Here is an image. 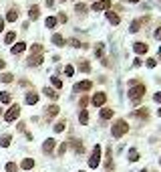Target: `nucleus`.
<instances>
[{
	"instance_id": "35",
	"label": "nucleus",
	"mask_w": 161,
	"mask_h": 172,
	"mask_svg": "<svg viewBox=\"0 0 161 172\" xmlns=\"http://www.w3.org/2000/svg\"><path fill=\"white\" fill-rule=\"evenodd\" d=\"M139 27H141V23H139V20H133V24H131L129 31H131V33H137V31H139Z\"/></svg>"
},
{
	"instance_id": "21",
	"label": "nucleus",
	"mask_w": 161,
	"mask_h": 172,
	"mask_svg": "<svg viewBox=\"0 0 161 172\" xmlns=\"http://www.w3.org/2000/svg\"><path fill=\"white\" fill-rule=\"evenodd\" d=\"M10 134H4L2 138H0V146H2V148H8V146H10Z\"/></svg>"
},
{
	"instance_id": "34",
	"label": "nucleus",
	"mask_w": 161,
	"mask_h": 172,
	"mask_svg": "<svg viewBox=\"0 0 161 172\" xmlns=\"http://www.w3.org/2000/svg\"><path fill=\"white\" fill-rule=\"evenodd\" d=\"M6 172H18V166H16L14 162H8L6 164Z\"/></svg>"
},
{
	"instance_id": "48",
	"label": "nucleus",
	"mask_w": 161,
	"mask_h": 172,
	"mask_svg": "<svg viewBox=\"0 0 161 172\" xmlns=\"http://www.w3.org/2000/svg\"><path fill=\"white\" fill-rule=\"evenodd\" d=\"M127 2H139V0H127Z\"/></svg>"
},
{
	"instance_id": "24",
	"label": "nucleus",
	"mask_w": 161,
	"mask_h": 172,
	"mask_svg": "<svg viewBox=\"0 0 161 172\" xmlns=\"http://www.w3.org/2000/svg\"><path fill=\"white\" fill-rule=\"evenodd\" d=\"M133 115H137V118H141V119H147V115H149V111H147L145 107H141V109H139V111H135Z\"/></svg>"
},
{
	"instance_id": "25",
	"label": "nucleus",
	"mask_w": 161,
	"mask_h": 172,
	"mask_svg": "<svg viewBox=\"0 0 161 172\" xmlns=\"http://www.w3.org/2000/svg\"><path fill=\"white\" fill-rule=\"evenodd\" d=\"M0 101H2V103H10V101H12L10 93H8V91H2V93H0Z\"/></svg>"
},
{
	"instance_id": "5",
	"label": "nucleus",
	"mask_w": 161,
	"mask_h": 172,
	"mask_svg": "<svg viewBox=\"0 0 161 172\" xmlns=\"http://www.w3.org/2000/svg\"><path fill=\"white\" fill-rule=\"evenodd\" d=\"M109 8H111V2H109V0H99V2H95V4H93V10H95V12L109 10Z\"/></svg>"
},
{
	"instance_id": "17",
	"label": "nucleus",
	"mask_w": 161,
	"mask_h": 172,
	"mask_svg": "<svg viewBox=\"0 0 161 172\" xmlns=\"http://www.w3.org/2000/svg\"><path fill=\"white\" fill-rule=\"evenodd\" d=\"M91 87H93V83H91V81H83V83H79L75 89H77V91H89Z\"/></svg>"
},
{
	"instance_id": "13",
	"label": "nucleus",
	"mask_w": 161,
	"mask_h": 172,
	"mask_svg": "<svg viewBox=\"0 0 161 172\" xmlns=\"http://www.w3.org/2000/svg\"><path fill=\"white\" fill-rule=\"evenodd\" d=\"M36 101H39V93H34V91L26 93V103H28V105H34Z\"/></svg>"
},
{
	"instance_id": "53",
	"label": "nucleus",
	"mask_w": 161,
	"mask_h": 172,
	"mask_svg": "<svg viewBox=\"0 0 161 172\" xmlns=\"http://www.w3.org/2000/svg\"><path fill=\"white\" fill-rule=\"evenodd\" d=\"M159 164H161V158H159Z\"/></svg>"
},
{
	"instance_id": "4",
	"label": "nucleus",
	"mask_w": 161,
	"mask_h": 172,
	"mask_svg": "<svg viewBox=\"0 0 161 172\" xmlns=\"http://www.w3.org/2000/svg\"><path fill=\"white\" fill-rule=\"evenodd\" d=\"M18 115H20V105H18V103H14V105H10V109L4 114V119H6V122H14Z\"/></svg>"
},
{
	"instance_id": "26",
	"label": "nucleus",
	"mask_w": 161,
	"mask_h": 172,
	"mask_svg": "<svg viewBox=\"0 0 161 172\" xmlns=\"http://www.w3.org/2000/svg\"><path fill=\"white\" fill-rule=\"evenodd\" d=\"M65 128H67V122H65V119H61V122L54 124V132H62Z\"/></svg>"
},
{
	"instance_id": "18",
	"label": "nucleus",
	"mask_w": 161,
	"mask_h": 172,
	"mask_svg": "<svg viewBox=\"0 0 161 172\" xmlns=\"http://www.w3.org/2000/svg\"><path fill=\"white\" fill-rule=\"evenodd\" d=\"M16 18H18V8H10V12L6 14V20H10V23H14Z\"/></svg>"
},
{
	"instance_id": "16",
	"label": "nucleus",
	"mask_w": 161,
	"mask_h": 172,
	"mask_svg": "<svg viewBox=\"0 0 161 172\" xmlns=\"http://www.w3.org/2000/svg\"><path fill=\"white\" fill-rule=\"evenodd\" d=\"M79 122H80V126H87V122H89V111H87V109H80Z\"/></svg>"
},
{
	"instance_id": "3",
	"label": "nucleus",
	"mask_w": 161,
	"mask_h": 172,
	"mask_svg": "<svg viewBox=\"0 0 161 172\" xmlns=\"http://www.w3.org/2000/svg\"><path fill=\"white\" fill-rule=\"evenodd\" d=\"M99 164H101V146L95 144V148H93V152H91V158H89V166H91V168H97Z\"/></svg>"
},
{
	"instance_id": "7",
	"label": "nucleus",
	"mask_w": 161,
	"mask_h": 172,
	"mask_svg": "<svg viewBox=\"0 0 161 172\" xmlns=\"http://www.w3.org/2000/svg\"><path fill=\"white\" fill-rule=\"evenodd\" d=\"M54 146H57V140H54V138H48V140L42 144V152H44V154H50V152L54 150Z\"/></svg>"
},
{
	"instance_id": "10",
	"label": "nucleus",
	"mask_w": 161,
	"mask_h": 172,
	"mask_svg": "<svg viewBox=\"0 0 161 172\" xmlns=\"http://www.w3.org/2000/svg\"><path fill=\"white\" fill-rule=\"evenodd\" d=\"M58 111H61V107H58V105H48V107H46V119L54 118Z\"/></svg>"
},
{
	"instance_id": "32",
	"label": "nucleus",
	"mask_w": 161,
	"mask_h": 172,
	"mask_svg": "<svg viewBox=\"0 0 161 172\" xmlns=\"http://www.w3.org/2000/svg\"><path fill=\"white\" fill-rule=\"evenodd\" d=\"M95 55H97V57H103V43H97V47H95Z\"/></svg>"
},
{
	"instance_id": "44",
	"label": "nucleus",
	"mask_w": 161,
	"mask_h": 172,
	"mask_svg": "<svg viewBox=\"0 0 161 172\" xmlns=\"http://www.w3.org/2000/svg\"><path fill=\"white\" fill-rule=\"evenodd\" d=\"M155 38H157V41H161V28H157V31H155Z\"/></svg>"
},
{
	"instance_id": "30",
	"label": "nucleus",
	"mask_w": 161,
	"mask_h": 172,
	"mask_svg": "<svg viewBox=\"0 0 161 172\" xmlns=\"http://www.w3.org/2000/svg\"><path fill=\"white\" fill-rule=\"evenodd\" d=\"M14 38H16L14 33H8L6 37H4V43H6V45H10V43H14Z\"/></svg>"
},
{
	"instance_id": "28",
	"label": "nucleus",
	"mask_w": 161,
	"mask_h": 172,
	"mask_svg": "<svg viewBox=\"0 0 161 172\" xmlns=\"http://www.w3.org/2000/svg\"><path fill=\"white\" fill-rule=\"evenodd\" d=\"M0 81H2V83H10L12 81V73H2V75H0Z\"/></svg>"
},
{
	"instance_id": "11",
	"label": "nucleus",
	"mask_w": 161,
	"mask_h": 172,
	"mask_svg": "<svg viewBox=\"0 0 161 172\" xmlns=\"http://www.w3.org/2000/svg\"><path fill=\"white\" fill-rule=\"evenodd\" d=\"M113 114H115V109H111V107H103V109H101V119H111Z\"/></svg>"
},
{
	"instance_id": "23",
	"label": "nucleus",
	"mask_w": 161,
	"mask_h": 172,
	"mask_svg": "<svg viewBox=\"0 0 161 172\" xmlns=\"http://www.w3.org/2000/svg\"><path fill=\"white\" fill-rule=\"evenodd\" d=\"M53 45H57V47H62V45H65V38H62L61 34H53Z\"/></svg>"
},
{
	"instance_id": "27",
	"label": "nucleus",
	"mask_w": 161,
	"mask_h": 172,
	"mask_svg": "<svg viewBox=\"0 0 161 172\" xmlns=\"http://www.w3.org/2000/svg\"><path fill=\"white\" fill-rule=\"evenodd\" d=\"M75 12H77V14H85V12H87V6H85L83 2H79L77 6H75Z\"/></svg>"
},
{
	"instance_id": "38",
	"label": "nucleus",
	"mask_w": 161,
	"mask_h": 172,
	"mask_svg": "<svg viewBox=\"0 0 161 172\" xmlns=\"http://www.w3.org/2000/svg\"><path fill=\"white\" fill-rule=\"evenodd\" d=\"M73 73H75V69L71 67V65H67V67H65V75H67V77H73Z\"/></svg>"
},
{
	"instance_id": "15",
	"label": "nucleus",
	"mask_w": 161,
	"mask_h": 172,
	"mask_svg": "<svg viewBox=\"0 0 161 172\" xmlns=\"http://www.w3.org/2000/svg\"><path fill=\"white\" fill-rule=\"evenodd\" d=\"M24 49H26V45H24V43H16V45L12 47L10 51H12V55H20V53H22Z\"/></svg>"
},
{
	"instance_id": "49",
	"label": "nucleus",
	"mask_w": 161,
	"mask_h": 172,
	"mask_svg": "<svg viewBox=\"0 0 161 172\" xmlns=\"http://www.w3.org/2000/svg\"><path fill=\"white\" fill-rule=\"evenodd\" d=\"M157 115H159V118H161V109H157Z\"/></svg>"
},
{
	"instance_id": "39",
	"label": "nucleus",
	"mask_w": 161,
	"mask_h": 172,
	"mask_svg": "<svg viewBox=\"0 0 161 172\" xmlns=\"http://www.w3.org/2000/svg\"><path fill=\"white\" fill-rule=\"evenodd\" d=\"M69 43H71V45H73V47H77V49H79V47H85L83 43H79V41H77V38H71Z\"/></svg>"
},
{
	"instance_id": "45",
	"label": "nucleus",
	"mask_w": 161,
	"mask_h": 172,
	"mask_svg": "<svg viewBox=\"0 0 161 172\" xmlns=\"http://www.w3.org/2000/svg\"><path fill=\"white\" fill-rule=\"evenodd\" d=\"M0 31H4V18H0Z\"/></svg>"
},
{
	"instance_id": "14",
	"label": "nucleus",
	"mask_w": 161,
	"mask_h": 172,
	"mask_svg": "<svg viewBox=\"0 0 161 172\" xmlns=\"http://www.w3.org/2000/svg\"><path fill=\"white\" fill-rule=\"evenodd\" d=\"M42 93H44L46 97H50V99H57V97H58L57 89H50V87H44V89H42Z\"/></svg>"
},
{
	"instance_id": "52",
	"label": "nucleus",
	"mask_w": 161,
	"mask_h": 172,
	"mask_svg": "<svg viewBox=\"0 0 161 172\" xmlns=\"http://www.w3.org/2000/svg\"><path fill=\"white\" fill-rule=\"evenodd\" d=\"M0 115H2V109H0Z\"/></svg>"
},
{
	"instance_id": "42",
	"label": "nucleus",
	"mask_w": 161,
	"mask_h": 172,
	"mask_svg": "<svg viewBox=\"0 0 161 172\" xmlns=\"http://www.w3.org/2000/svg\"><path fill=\"white\" fill-rule=\"evenodd\" d=\"M58 20H61V23H67V14H65V12H61V14H58Z\"/></svg>"
},
{
	"instance_id": "41",
	"label": "nucleus",
	"mask_w": 161,
	"mask_h": 172,
	"mask_svg": "<svg viewBox=\"0 0 161 172\" xmlns=\"http://www.w3.org/2000/svg\"><path fill=\"white\" fill-rule=\"evenodd\" d=\"M65 152H67V144H61V148H58V156H62Z\"/></svg>"
},
{
	"instance_id": "12",
	"label": "nucleus",
	"mask_w": 161,
	"mask_h": 172,
	"mask_svg": "<svg viewBox=\"0 0 161 172\" xmlns=\"http://www.w3.org/2000/svg\"><path fill=\"white\" fill-rule=\"evenodd\" d=\"M39 14H40V8L39 6H30V10H28V18L36 20V18H39Z\"/></svg>"
},
{
	"instance_id": "2",
	"label": "nucleus",
	"mask_w": 161,
	"mask_h": 172,
	"mask_svg": "<svg viewBox=\"0 0 161 172\" xmlns=\"http://www.w3.org/2000/svg\"><path fill=\"white\" fill-rule=\"evenodd\" d=\"M127 132H129V126H127L125 119H117V122L113 124V130H111L113 138H121V136H125Z\"/></svg>"
},
{
	"instance_id": "33",
	"label": "nucleus",
	"mask_w": 161,
	"mask_h": 172,
	"mask_svg": "<svg viewBox=\"0 0 161 172\" xmlns=\"http://www.w3.org/2000/svg\"><path fill=\"white\" fill-rule=\"evenodd\" d=\"M79 69H80V71H83V73H89V71H91V65H89L87 61H83V63H80V65H79Z\"/></svg>"
},
{
	"instance_id": "31",
	"label": "nucleus",
	"mask_w": 161,
	"mask_h": 172,
	"mask_svg": "<svg viewBox=\"0 0 161 172\" xmlns=\"http://www.w3.org/2000/svg\"><path fill=\"white\" fill-rule=\"evenodd\" d=\"M53 85H54V89H61L62 87V79L61 77H53Z\"/></svg>"
},
{
	"instance_id": "6",
	"label": "nucleus",
	"mask_w": 161,
	"mask_h": 172,
	"mask_svg": "<svg viewBox=\"0 0 161 172\" xmlns=\"http://www.w3.org/2000/svg\"><path fill=\"white\" fill-rule=\"evenodd\" d=\"M91 101H93L95 107H101V105H105V101H107V95H105V93H95Z\"/></svg>"
},
{
	"instance_id": "40",
	"label": "nucleus",
	"mask_w": 161,
	"mask_h": 172,
	"mask_svg": "<svg viewBox=\"0 0 161 172\" xmlns=\"http://www.w3.org/2000/svg\"><path fill=\"white\" fill-rule=\"evenodd\" d=\"M155 65H157V61H155V59H147V67H149V69H153Z\"/></svg>"
},
{
	"instance_id": "20",
	"label": "nucleus",
	"mask_w": 161,
	"mask_h": 172,
	"mask_svg": "<svg viewBox=\"0 0 161 172\" xmlns=\"http://www.w3.org/2000/svg\"><path fill=\"white\" fill-rule=\"evenodd\" d=\"M107 20H109L111 24H119V16H117L113 10H109V12H107Z\"/></svg>"
},
{
	"instance_id": "46",
	"label": "nucleus",
	"mask_w": 161,
	"mask_h": 172,
	"mask_svg": "<svg viewBox=\"0 0 161 172\" xmlns=\"http://www.w3.org/2000/svg\"><path fill=\"white\" fill-rule=\"evenodd\" d=\"M54 4V0H46V6H53Z\"/></svg>"
},
{
	"instance_id": "8",
	"label": "nucleus",
	"mask_w": 161,
	"mask_h": 172,
	"mask_svg": "<svg viewBox=\"0 0 161 172\" xmlns=\"http://www.w3.org/2000/svg\"><path fill=\"white\" fill-rule=\"evenodd\" d=\"M42 61H44L42 55H30V57H28V67H39Z\"/></svg>"
},
{
	"instance_id": "9",
	"label": "nucleus",
	"mask_w": 161,
	"mask_h": 172,
	"mask_svg": "<svg viewBox=\"0 0 161 172\" xmlns=\"http://www.w3.org/2000/svg\"><path fill=\"white\" fill-rule=\"evenodd\" d=\"M133 51H135L137 55H143V53H147V51H149V47H147L145 43H135V45H133Z\"/></svg>"
},
{
	"instance_id": "50",
	"label": "nucleus",
	"mask_w": 161,
	"mask_h": 172,
	"mask_svg": "<svg viewBox=\"0 0 161 172\" xmlns=\"http://www.w3.org/2000/svg\"><path fill=\"white\" fill-rule=\"evenodd\" d=\"M139 172H147V168H143V170H139Z\"/></svg>"
},
{
	"instance_id": "29",
	"label": "nucleus",
	"mask_w": 161,
	"mask_h": 172,
	"mask_svg": "<svg viewBox=\"0 0 161 172\" xmlns=\"http://www.w3.org/2000/svg\"><path fill=\"white\" fill-rule=\"evenodd\" d=\"M44 24H46V28H53L54 24H57V18H54V16H48V18L44 20Z\"/></svg>"
},
{
	"instance_id": "1",
	"label": "nucleus",
	"mask_w": 161,
	"mask_h": 172,
	"mask_svg": "<svg viewBox=\"0 0 161 172\" xmlns=\"http://www.w3.org/2000/svg\"><path fill=\"white\" fill-rule=\"evenodd\" d=\"M143 93H145V85L143 83H135L133 87H129V99L133 103H139L143 97Z\"/></svg>"
},
{
	"instance_id": "54",
	"label": "nucleus",
	"mask_w": 161,
	"mask_h": 172,
	"mask_svg": "<svg viewBox=\"0 0 161 172\" xmlns=\"http://www.w3.org/2000/svg\"><path fill=\"white\" fill-rule=\"evenodd\" d=\"M80 172H83V170H80Z\"/></svg>"
},
{
	"instance_id": "51",
	"label": "nucleus",
	"mask_w": 161,
	"mask_h": 172,
	"mask_svg": "<svg viewBox=\"0 0 161 172\" xmlns=\"http://www.w3.org/2000/svg\"><path fill=\"white\" fill-rule=\"evenodd\" d=\"M61 2H67V0H61Z\"/></svg>"
},
{
	"instance_id": "22",
	"label": "nucleus",
	"mask_w": 161,
	"mask_h": 172,
	"mask_svg": "<svg viewBox=\"0 0 161 172\" xmlns=\"http://www.w3.org/2000/svg\"><path fill=\"white\" fill-rule=\"evenodd\" d=\"M127 156H129V160H131V162H137V160H139V152H137L135 148H131L129 152H127Z\"/></svg>"
},
{
	"instance_id": "47",
	"label": "nucleus",
	"mask_w": 161,
	"mask_h": 172,
	"mask_svg": "<svg viewBox=\"0 0 161 172\" xmlns=\"http://www.w3.org/2000/svg\"><path fill=\"white\" fill-rule=\"evenodd\" d=\"M4 65H6V63H4L2 59H0V69H4Z\"/></svg>"
},
{
	"instance_id": "43",
	"label": "nucleus",
	"mask_w": 161,
	"mask_h": 172,
	"mask_svg": "<svg viewBox=\"0 0 161 172\" xmlns=\"http://www.w3.org/2000/svg\"><path fill=\"white\" fill-rule=\"evenodd\" d=\"M153 99L157 101V103H161V93H155V95H153Z\"/></svg>"
},
{
	"instance_id": "37",
	"label": "nucleus",
	"mask_w": 161,
	"mask_h": 172,
	"mask_svg": "<svg viewBox=\"0 0 161 172\" xmlns=\"http://www.w3.org/2000/svg\"><path fill=\"white\" fill-rule=\"evenodd\" d=\"M87 103H89V99H87V97H80V101H79V107H80V109H85V107H87Z\"/></svg>"
},
{
	"instance_id": "19",
	"label": "nucleus",
	"mask_w": 161,
	"mask_h": 172,
	"mask_svg": "<svg viewBox=\"0 0 161 172\" xmlns=\"http://www.w3.org/2000/svg\"><path fill=\"white\" fill-rule=\"evenodd\" d=\"M32 166H34V160H32V158H24V160H22V164H20V168H24V170H30Z\"/></svg>"
},
{
	"instance_id": "36",
	"label": "nucleus",
	"mask_w": 161,
	"mask_h": 172,
	"mask_svg": "<svg viewBox=\"0 0 161 172\" xmlns=\"http://www.w3.org/2000/svg\"><path fill=\"white\" fill-rule=\"evenodd\" d=\"M73 142H75V150H77V154H79V152H83V150H85V146L80 144L79 140H73Z\"/></svg>"
}]
</instances>
